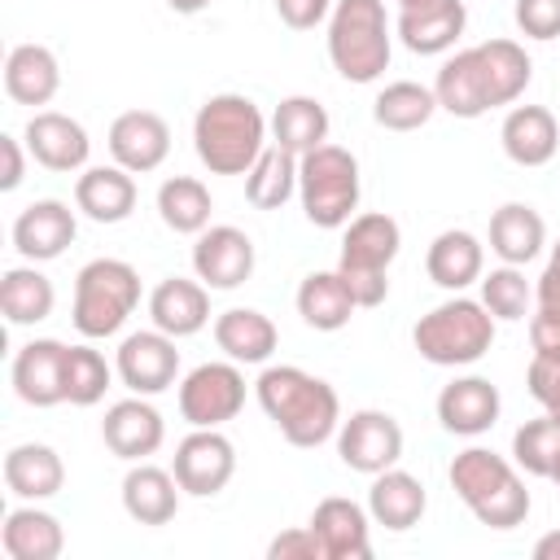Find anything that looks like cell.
<instances>
[{
	"label": "cell",
	"mask_w": 560,
	"mask_h": 560,
	"mask_svg": "<svg viewBox=\"0 0 560 560\" xmlns=\"http://www.w3.org/2000/svg\"><path fill=\"white\" fill-rule=\"evenodd\" d=\"M254 394L289 446H324L341 429L337 389L324 376H311L306 368H293V363L262 368V376L254 381Z\"/></svg>",
	"instance_id": "obj_1"
},
{
	"label": "cell",
	"mask_w": 560,
	"mask_h": 560,
	"mask_svg": "<svg viewBox=\"0 0 560 560\" xmlns=\"http://www.w3.org/2000/svg\"><path fill=\"white\" fill-rule=\"evenodd\" d=\"M267 131L271 122L249 96L219 92L192 118V149L210 175H245L258 162V153L271 144Z\"/></svg>",
	"instance_id": "obj_2"
},
{
	"label": "cell",
	"mask_w": 560,
	"mask_h": 560,
	"mask_svg": "<svg viewBox=\"0 0 560 560\" xmlns=\"http://www.w3.org/2000/svg\"><path fill=\"white\" fill-rule=\"evenodd\" d=\"M446 477L451 490L464 499V508L490 529H516L529 516V490L521 481V468L486 446L459 451Z\"/></svg>",
	"instance_id": "obj_3"
},
{
	"label": "cell",
	"mask_w": 560,
	"mask_h": 560,
	"mask_svg": "<svg viewBox=\"0 0 560 560\" xmlns=\"http://www.w3.org/2000/svg\"><path fill=\"white\" fill-rule=\"evenodd\" d=\"M394 31L385 0H332L328 13V57L332 70L350 83H376L389 70Z\"/></svg>",
	"instance_id": "obj_4"
},
{
	"label": "cell",
	"mask_w": 560,
	"mask_h": 560,
	"mask_svg": "<svg viewBox=\"0 0 560 560\" xmlns=\"http://www.w3.org/2000/svg\"><path fill=\"white\" fill-rule=\"evenodd\" d=\"M494 324L499 319L481 306V298L455 293V298H446L442 306H433L429 315L416 319L411 346L433 368H468L494 346Z\"/></svg>",
	"instance_id": "obj_5"
},
{
	"label": "cell",
	"mask_w": 560,
	"mask_h": 560,
	"mask_svg": "<svg viewBox=\"0 0 560 560\" xmlns=\"http://www.w3.org/2000/svg\"><path fill=\"white\" fill-rule=\"evenodd\" d=\"M140 306V271L122 258H92L74 276V306L70 319L88 341L114 337L127 315Z\"/></svg>",
	"instance_id": "obj_6"
},
{
	"label": "cell",
	"mask_w": 560,
	"mask_h": 560,
	"mask_svg": "<svg viewBox=\"0 0 560 560\" xmlns=\"http://www.w3.org/2000/svg\"><path fill=\"white\" fill-rule=\"evenodd\" d=\"M359 158L341 144H319L298 158V197L302 214L315 228H346L359 210Z\"/></svg>",
	"instance_id": "obj_7"
},
{
	"label": "cell",
	"mask_w": 560,
	"mask_h": 560,
	"mask_svg": "<svg viewBox=\"0 0 560 560\" xmlns=\"http://www.w3.org/2000/svg\"><path fill=\"white\" fill-rule=\"evenodd\" d=\"M245 407V376L241 363H197L179 381V416L192 429H223Z\"/></svg>",
	"instance_id": "obj_8"
},
{
	"label": "cell",
	"mask_w": 560,
	"mask_h": 560,
	"mask_svg": "<svg viewBox=\"0 0 560 560\" xmlns=\"http://www.w3.org/2000/svg\"><path fill=\"white\" fill-rule=\"evenodd\" d=\"M337 455L350 472L376 477V472H385L402 459V424L389 411H376V407L350 411L337 429Z\"/></svg>",
	"instance_id": "obj_9"
},
{
	"label": "cell",
	"mask_w": 560,
	"mask_h": 560,
	"mask_svg": "<svg viewBox=\"0 0 560 560\" xmlns=\"http://www.w3.org/2000/svg\"><path fill=\"white\" fill-rule=\"evenodd\" d=\"M114 372L118 381L131 389V394H162L175 385L179 376V350H175V337L162 332V328H140V332H127L118 354H114Z\"/></svg>",
	"instance_id": "obj_10"
},
{
	"label": "cell",
	"mask_w": 560,
	"mask_h": 560,
	"mask_svg": "<svg viewBox=\"0 0 560 560\" xmlns=\"http://www.w3.org/2000/svg\"><path fill=\"white\" fill-rule=\"evenodd\" d=\"M171 472L179 481L184 494L192 499H214L232 472H236V446L219 433V429H192L179 446H175V459H171Z\"/></svg>",
	"instance_id": "obj_11"
},
{
	"label": "cell",
	"mask_w": 560,
	"mask_h": 560,
	"mask_svg": "<svg viewBox=\"0 0 560 560\" xmlns=\"http://www.w3.org/2000/svg\"><path fill=\"white\" fill-rule=\"evenodd\" d=\"M192 271L206 289H241L254 276V241L232 223H214L192 241Z\"/></svg>",
	"instance_id": "obj_12"
},
{
	"label": "cell",
	"mask_w": 560,
	"mask_h": 560,
	"mask_svg": "<svg viewBox=\"0 0 560 560\" xmlns=\"http://www.w3.org/2000/svg\"><path fill=\"white\" fill-rule=\"evenodd\" d=\"M26 153L44 171L70 175V171H83L88 166L92 140H88V131H83L79 118L61 114V109H35L31 122H26Z\"/></svg>",
	"instance_id": "obj_13"
},
{
	"label": "cell",
	"mask_w": 560,
	"mask_h": 560,
	"mask_svg": "<svg viewBox=\"0 0 560 560\" xmlns=\"http://www.w3.org/2000/svg\"><path fill=\"white\" fill-rule=\"evenodd\" d=\"M66 350L57 337H35L13 354V394L26 407H57L66 402Z\"/></svg>",
	"instance_id": "obj_14"
},
{
	"label": "cell",
	"mask_w": 560,
	"mask_h": 560,
	"mask_svg": "<svg viewBox=\"0 0 560 560\" xmlns=\"http://www.w3.org/2000/svg\"><path fill=\"white\" fill-rule=\"evenodd\" d=\"M109 153L122 171L131 175H149L166 162L171 153V127L162 114L153 109H127L109 122Z\"/></svg>",
	"instance_id": "obj_15"
},
{
	"label": "cell",
	"mask_w": 560,
	"mask_h": 560,
	"mask_svg": "<svg viewBox=\"0 0 560 560\" xmlns=\"http://www.w3.org/2000/svg\"><path fill=\"white\" fill-rule=\"evenodd\" d=\"M101 438H105V446H109L118 459L140 464V459H149V455L166 442V424H162V411H158L144 394H136V398H122V402H114V407L105 411Z\"/></svg>",
	"instance_id": "obj_16"
},
{
	"label": "cell",
	"mask_w": 560,
	"mask_h": 560,
	"mask_svg": "<svg viewBox=\"0 0 560 560\" xmlns=\"http://www.w3.org/2000/svg\"><path fill=\"white\" fill-rule=\"evenodd\" d=\"M79 223H74V210L57 197H44V201H31L18 219H13V249L26 258V262H52L66 254V245L74 241Z\"/></svg>",
	"instance_id": "obj_17"
},
{
	"label": "cell",
	"mask_w": 560,
	"mask_h": 560,
	"mask_svg": "<svg viewBox=\"0 0 560 560\" xmlns=\"http://www.w3.org/2000/svg\"><path fill=\"white\" fill-rule=\"evenodd\" d=\"M499 411H503V398H499V389L486 376H455L438 394V424L446 433H455V438L490 433Z\"/></svg>",
	"instance_id": "obj_18"
},
{
	"label": "cell",
	"mask_w": 560,
	"mask_h": 560,
	"mask_svg": "<svg viewBox=\"0 0 560 560\" xmlns=\"http://www.w3.org/2000/svg\"><path fill=\"white\" fill-rule=\"evenodd\" d=\"M311 529L319 534L328 560H368L372 556V512L354 499L328 494L311 512Z\"/></svg>",
	"instance_id": "obj_19"
},
{
	"label": "cell",
	"mask_w": 560,
	"mask_h": 560,
	"mask_svg": "<svg viewBox=\"0 0 560 560\" xmlns=\"http://www.w3.org/2000/svg\"><path fill=\"white\" fill-rule=\"evenodd\" d=\"M398 245H402L398 219H389V214H381V210L354 214V219L346 223L337 267H341V271H389V262L398 258Z\"/></svg>",
	"instance_id": "obj_20"
},
{
	"label": "cell",
	"mask_w": 560,
	"mask_h": 560,
	"mask_svg": "<svg viewBox=\"0 0 560 560\" xmlns=\"http://www.w3.org/2000/svg\"><path fill=\"white\" fill-rule=\"evenodd\" d=\"M149 319L153 328L179 337H192L210 324V289L201 280H184V276H166L153 284L149 293Z\"/></svg>",
	"instance_id": "obj_21"
},
{
	"label": "cell",
	"mask_w": 560,
	"mask_h": 560,
	"mask_svg": "<svg viewBox=\"0 0 560 560\" xmlns=\"http://www.w3.org/2000/svg\"><path fill=\"white\" fill-rule=\"evenodd\" d=\"M464 26H468L464 0H433V4H424V9H402L394 35L402 39L407 52L438 57V52L455 48V39L464 35Z\"/></svg>",
	"instance_id": "obj_22"
},
{
	"label": "cell",
	"mask_w": 560,
	"mask_h": 560,
	"mask_svg": "<svg viewBox=\"0 0 560 560\" xmlns=\"http://www.w3.org/2000/svg\"><path fill=\"white\" fill-rule=\"evenodd\" d=\"M499 140L516 166H547L560 149V122L547 105H512L499 127Z\"/></svg>",
	"instance_id": "obj_23"
},
{
	"label": "cell",
	"mask_w": 560,
	"mask_h": 560,
	"mask_svg": "<svg viewBox=\"0 0 560 560\" xmlns=\"http://www.w3.org/2000/svg\"><path fill=\"white\" fill-rule=\"evenodd\" d=\"M424 271H429V280H433L438 289L464 293V289L477 284L481 271H486V245H481L472 232H464V228H446V232H438V236L429 241Z\"/></svg>",
	"instance_id": "obj_24"
},
{
	"label": "cell",
	"mask_w": 560,
	"mask_h": 560,
	"mask_svg": "<svg viewBox=\"0 0 560 560\" xmlns=\"http://www.w3.org/2000/svg\"><path fill=\"white\" fill-rule=\"evenodd\" d=\"M179 481L171 468H158V464H131L127 477H122V512L140 525H166L175 521L179 512Z\"/></svg>",
	"instance_id": "obj_25"
},
{
	"label": "cell",
	"mask_w": 560,
	"mask_h": 560,
	"mask_svg": "<svg viewBox=\"0 0 560 560\" xmlns=\"http://www.w3.org/2000/svg\"><path fill=\"white\" fill-rule=\"evenodd\" d=\"M74 206L92 219V223H122L136 210V179L131 171L114 166H83V175L74 179Z\"/></svg>",
	"instance_id": "obj_26"
},
{
	"label": "cell",
	"mask_w": 560,
	"mask_h": 560,
	"mask_svg": "<svg viewBox=\"0 0 560 560\" xmlns=\"http://www.w3.org/2000/svg\"><path fill=\"white\" fill-rule=\"evenodd\" d=\"M424 508H429V494H424L420 477L402 472L398 464L372 477V490H368V512H372V525H385V529L402 534V529L420 525Z\"/></svg>",
	"instance_id": "obj_27"
},
{
	"label": "cell",
	"mask_w": 560,
	"mask_h": 560,
	"mask_svg": "<svg viewBox=\"0 0 560 560\" xmlns=\"http://www.w3.org/2000/svg\"><path fill=\"white\" fill-rule=\"evenodd\" d=\"M61 88V66L44 44H18L4 57V92L18 105H48Z\"/></svg>",
	"instance_id": "obj_28"
},
{
	"label": "cell",
	"mask_w": 560,
	"mask_h": 560,
	"mask_svg": "<svg viewBox=\"0 0 560 560\" xmlns=\"http://www.w3.org/2000/svg\"><path fill=\"white\" fill-rule=\"evenodd\" d=\"M472 52H477V70H481L490 109L512 105V101L529 88L534 61H529V52H525L516 39H486V44H477Z\"/></svg>",
	"instance_id": "obj_29"
},
{
	"label": "cell",
	"mask_w": 560,
	"mask_h": 560,
	"mask_svg": "<svg viewBox=\"0 0 560 560\" xmlns=\"http://www.w3.org/2000/svg\"><path fill=\"white\" fill-rule=\"evenodd\" d=\"M547 245V223L534 206L525 201H508L490 214V249L499 254V262H512V267H525L542 254Z\"/></svg>",
	"instance_id": "obj_30"
},
{
	"label": "cell",
	"mask_w": 560,
	"mask_h": 560,
	"mask_svg": "<svg viewBox=\"0 0 560 560\" xmlns=\"http://www.w3.org/2000/svg\"><path fill=\"white\" fill-rule=\"evenodd\" d=\"M4 486H9V494L31 499V503L52 499L66 486V464H61V455L52 446L22 442V446H13L4 455Z\"/></svg>",
	"instance_id": "obj_31"
},
{
	"label": "cell",
	"mask_w": 560,
	"mask_h": 560,
	"mask_svg": "<svg viewBox=\"0 0 560 560\" xmlns=\"http://www.w3.org/2000/svg\"><path fill=\"white\" fill-rule=\"evenodd\" d=\"M276 324L254 311V306H232L214 319V346L232 359V363H267L276 354Z\"/></svg>",
	"instance_id": "obj_32"
},
{
	"label": "cell",
	"mask_w": 560,
	"mask_h": 560,
	"mask_svg": "<svg viewBox=\"0 0 560 560\" xmlns=\"http://www.w3.org/2000/svg\"><path fill=\"white\" fill-rule=\"evenodd\" d=\"M0 547L9 560H57L66 547V529L44 508H13L0 529Z\"/></svg>",
	"instance_id": "obj_33"
},
{
	"label": "cell",
	"mask_w": 560,
	"mask_h": 560,
	"mask_svg": "<svg viewBox=\"0 0 560 560\" xmlns=\"http://www.w3.org/2000/svg\"><path fill=\"white\" fill-rule=\"evenodd\" d=\"M354 311H359V306H354V298H350V289H346V280H341V271H311V276L298 284V315H302V324L315 328V332H337V328H346Z\"/></svg>",
	"instance_id": "obj_34"
},
{
	"label": "cell",
	"mask_w": 560,
	"mask_h": 560,
	"mask_svg": "<svg viewBox=\"0 0 560 560\" xmlns=\"http://www.w3.org/2000/svg\"><path fill=\"white\" fill-rule=\"evenodd\" d=\"M433 96H438V109H446L455 118H481V114H490L486 83H481V70H477V52L472 48H464V52H455V57L442 61L438 83H433Z\"/></svg>",
	"instance_id": "obj_35"
},
{
	"label": "cell",
	"mask_w": 560,
	"mask_h": 560,
	"mask_svg": "<svg viewBox=\"0 0 560 560\" xmlns=\"http://www.w3.org/2000/svg\"><path fill=\"white\" fill-rule=\"evenodd\" d=\"M52 306H57V289H52V280L35 262L9 267L0 276V311H4L9 324H18V328L39 324V319L52 315Z\"/></svg>",
	"instance_id": "obj_36"
},
{
	"label": "cell",
	"mask_w": 560,
	"mask_h": 560,
	"mask_svg": "<svg viewBox=\"0 0 560 560\" xmlns=\"http://www.w3.org/2000/svg\"><path fill=\"white\" fill-rule=\"evenodd\" d=\"M271 144L289 149L298 158L328 144V109L315 96H284L271 114Z\"/></svg>",
	"instance_id": "obj_37"
},
{
	"label": "cell",
	"mask_w": 560,
	"mask_h": 560,
	"mask_svg": "<svg viewBox=\"0 0 560 560\" xmlns=\"http://www.w3.org/2000/svg\"><path fill=\"white\" fill-rule=\"evenodd\" d=\"M298 192V153L267 144L258 162L245 171V197L254 210H280Z\"/></svg>",
	"instance_id": "obj_38"
},
{
	"label": "cell",
	"mask_w": 560,
	"mask_h": 560,
	"mask_svg": "<svg viewBox=\"0 0 560 560\" xmlns=\"http://www.w3.org/2000/svg\"><path fill=\"white\" fill-rule=\"evenodd\" d=\"M210 210H214V201H210V188L201 179H192V175L162 179V188H158V214H162V223L171 232H179V236L206 232L210 228Z\"/></svg>",
	"instance_id": "obj_39"
},
{
	"label": "cell",
	"mask_w": 560,
	"mask_h": 560,
	"mask_svg": "<svg viewBox=\"0 0 560 560\" xmlns=\"http://www.w3.org/2000/svg\"><path fill=\"white\" fill-rule=\"evenodd\" d=\"M438 109V96L433 88L416 83V79H398V83H385L372 101V118L376 127L385 131H420Z\"/></svg>",
	"instance_id": "obj_40"
},
{
	"label": "cell",
	"mask_w": 560,
	"mask_h": 560,
	"mask_svg": "<svg viewBox=\"0 0 560 560\" xmlns=\"http://www.w3.org/2000/svg\"><path fill=\"white\" fill-rule=\"evenodd\" d=\"M114 381V368L105 363L101 350L92 346H70L66 350V402L70 407H96Z\"/></svg>",
	"instance_id": "obj_41"
},
{
	"label": "cell",
	"mask_w": 560,
	"mask_h": 560,
	"mask_svg": "<svg viewBox=\"0 0 560 560\" xmlns=\"http://www.w3.org/2000/svg\"><path fill=\"white\" fill-rule=\"evenodd\" d=\"M560 455V420H551L547 411L538 420H525L512 433V464L529 477H551V464Z\"/></svg>",
	"instance_id": "obj_42"
},
{
	"label": "cell",
	"mask_w": 560,
	"mask_h": 560,
	"mask_svg": "<svg viewBox=\"0 0 560 560\" xmlns=\"http://www.w3.org/2000/svg\"><path fill=\"white\" fill-rule=\"evenodd\" d=\"M481 306L494 315V319H525L529 315V302H534V289L525 280L521 267L503 262L494 271H481Z\"/></svg>",
	"instance_id": "obj_43"
},
{
	"label": "cell",
	"mask_w": 560,
	"mask_h": 560,
	"mask_svg": "<svg viewBox=\"0 0 560 560\" xmlns=\"http://www.w3.org/2000/svg\"><path fill=\"white\" fill-rule=\"evenodd\" d=\"M525 385L534 394V402L560 420V359H547V354H534L529 359V372H525Z\"/></svg>",
	"instance_id": "obj_44"
},
{
	"label": "cell",
	"mask_w": 560,
	"mask_h": 560,
	"mask_svg": "<svg viewBox=\"0 0 560 560\" xmlns=\"http://www.w3.org/2000/svg\"><path fill=\"white\" fill-rule=\"evenodd\" d=\"M267 556L271 560H328V551H324V542H319V534L311 525H298V529L276 534L267 542Z\"/></svg>",
	"instance_id": "obj_45"
},
{
	"label": "cell",
	"mask_w": 560,
	"mask_h": 560,
	"mask_svg": "<svg viewBox=\"0 0 560 560\" xmlns=\"http://www.w3.org/2000/svg\"><path fill=\"white\" fill-rule=\"evenodd\" d=\"M516 26L529 39H556L560 35V0H516Z\"/></svg>",
	"instance_id": "obj_46"
},
{
	"label": "cell",
	"mask_w": 560,
	"mask_h": 560,
	"mask_svg": "<svg viewBox=\"0 0 560 560\" xmlns=\"http://www.w3.org/2000/svg\"><path fill=\"white\" fill-rule=\"evenodd\" d=\"M341 280H346L354 306H381L389 298V271H341Z\"/></svg>",
	"instance_id": "obj_47"
},
{
	"label": "cell",
	"mask_w": 560,
	"mask_h": 560,
	"mask_svg": "<svg viewBox=\"0 0 560 560\" xmlns=\"http://www.w3.org/2000/svg\"><path fill=\"white\" fill-rule=\"evenodd\" d=\"M276 13L293 31H311L332 13V0H276Z\"/></svg>",
	"instance_id": "obj_48"
},
{
	"label": "cell",
	"mask_w": 560,
	"mask_h": 560,
	"mask_svg": "<svg viewBox=\"0 0 560 560\" xmlns=\"http://www.w3.org/2000/svg\"><path fill=\"white\" fill-rule=\"evenodd\" d=\"M529 346H534V354L560 359V315L556 311H534L529 315Z\"/></svg>",
	"instance_id": "obj_49"
},
{
	"label": "cell",
	"mask_w": 560,
	"mask_h": 560,
	"mask_svg": "<svg viewBox=\"0 0 560 560\" xmlns=\"http://www.w3.org/2000/svg\"><path fill=\"white\" fill-rule=\"evenodd\" d=\"M534 302H538V311L560 315V241L551 245V258H547V267L538 276V289H534Z\"/></svg>",
	"instance_id": "obj_50"
},
{
	"label": "cell",
	"mask_w": 560,
	"mask_h": 560,
	"mask_svg": "<svg viewBox=\"0 0 560 560\" xmlns=\"http://www.w3.org/2000/svg\"><path fill=\"white\" fill-rule=\"evenodd\" d=\"M0 158H4V171H0V192H13L22 179H26V158H22V144L13 136H0Z\"/></svg>",
	"instance_id": "obj_51"
},
{
	"label": "cell",
	"mask_w": 560,
	"mask_h": 560,
	"mask_svg": "<svg viewBox=\"0 0 560 560\" xmlns=\"http://www.w3.org/2000/svg\"><path fill=\"white\" fill-rule=\"evenodd\" d=\"M534 556H538V560H560V529L542 534V538L534 542Z\"/></svg>",
	"instance_id": "obj_52"
},
{
	"label": "cell",
	"mask_w": 560,
	"mask_h": 560,
	"mask_svg": "<svg viewBox=\"0 0 560 560\" xmlns=\"http://www.w3.org/2000/svg\"><path fill=\"white\" fill-rule=\"evenodd\" d=\"M175 13H201V9H210V0H166Z\"/></svg>",
	"instance_id": "obj_53"
},
{
	"label": "cell",
	"mask_w": 560,
	"mask_h": 560,
	"mask_svg": "<svg viewBox=\"0 0 560 560\" xmlns=\"http://www.w3.org/2000/svg\"><path fill=\"white\" fill-rule=\"evenodd\" d=\"M424 4H433V0H398V13L402 9H424Z\"/></svg>",
	"instance_id": "obj_54"
},
{
	"label": "cell",
	"mask_w": 560,
	"mask_h": 560,
	"mask_svg": "<svg viewBox=\"0 0 560 560\" xmlns=\"http://www.w3.org/2000/svg\"><path fill=\"white\" fill-rule=\"evenodd\" d=\"M551 481L560 486V455H556V464H551Z\"/></svg>",
	"instance_id": "obj_55"
}]
</instances>
